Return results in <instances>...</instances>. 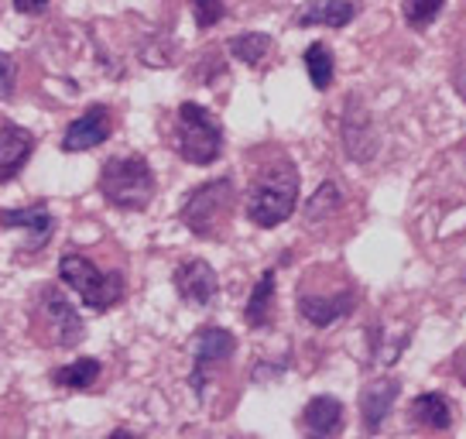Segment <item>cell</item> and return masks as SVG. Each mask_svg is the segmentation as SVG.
Wrapping results in <instances>:
<instances>
[{"mask_svg":"<svg viewBox=\"0 0 466 439\" xmlns=\"http://www.w3.org/2000/svg\"><path fill=\"white\" fill-rule=\"evenodd\" d=\"M100 192L116 209H145L155 199V172L141 155L110 158L100 168Z\"/></svg>","mask_w":466,"mask_h":439,"instance_id":"obj_2","label":"cell"},{"mask_svg":"<svg viewBox=\"0 0 466 439\" xmlns=\"http://www.w3.org/2000/svg\"><path fill=\"white\" fill-rule=\"evenodd\" d=\"M343 148L350 151V158L367 161L374 158L378 151V141H374V131H370V120H367L364 107L357 97L347 100V114H343Z\"/></svg>","mask_w":466,"mask_h":439,"instance_id":"obj_10","label":"cell"},{"mask_svg":"<svg viewBox=\"0 0 466 439\" xmlns=\"http://www.w3.org/2000/svg\"><path fill=\"white\" fill-rule=\"evenodd\" d=\"M336 206H339V186L336 182H322L319 192L309 199L306 206V220H312V223H319V220L333 217Z\"/></svg>","mask_w":466,"mask_h":439,"instance_id":"obj_22","label":"cell"},{"mask_svg":"<svg viewBox=\"0 0 466 439\" xmlns=\"http://www.w3.org/2000/svg\"><path fill=\"white\" fill-rule=\"evenodd\" d=\"M58 275L73 289L89 309L106 312L124 299V275L120 271H100L96 264L83 258V254H62L58 261Z\"/></svg>","mask_w":466,"mask_h":439,"instance_id":"obj_4","label":"cell"},{"mask_svg":"<svg viewBox=\"0 0 466 439\" xmlns=\"http://www.w3.org/2000/svg\"><path fill=\"white\" fill-rule=\"evenodd\" d=\"M35 330L45 343H56V347H76L86 337V326H83V316L73 309V302L58 292L56 285H45L38 289V299H35Z\"/></svg>","mask_w":466,"mask_h":439,"instance_id":"obj_5","label":"cell"},{"mask_svg":"<svg viewBox=\"0 0 466 439\" xmlns=\"http://www.w3.org/2000/svg\"><path fill=\"white\" fill-rule=\"evenodd\" d=\"M452 371H456V378L466 384V347L460 353H456V361H452Z\"/></svg>","mask_w":466,"mask_h":439,"instance_id":"obj_27","label":"cell"},{"mask_svg":"<svg viewBox=\"0 0 466 439\" xmlns=\"http://www.w3.org/2000/svg\"><path fill=\"white\" fill-rule=\"evenodd\" d=\"M0 227H25L31 230V248H38L42 240L52 234V217L45 206H31V209H0Z\"/></svg>","mask_w":466,"mask_h":439,"instance_id":"obj_17","label":"cell"},{"mask_svg":"<svg viewBox=\"0 0 466 439\" xmlns=\"http://www.w3.org/2000/svg\"><path fill=\"white\" fill-rule=\"evenodd\" d=\"M175 151L189 165H209L223 151V131L219 120L199 107V103H182L175 114Z\"/></svg>","mask_w":466,"mask_h":439,"instance_id":"obj_3","label":"cell"},{"mask_svg":"<svg viewBox=\"0 0 466 439\" xmlns=\"http://www.w3.org/2000/svg\"><path fill=\"white\" fill-rule=\"evenodd\" d=\"M299 203V172L291 161H271L264 165L248 186V220L264 230H271L278 223L291 217V209Z\"/></svg>","mask_w":466,"mask_h":439,"instance_id":"obj_1","label":"cell"},{"mask_svg":"<svg viewBox=\"0 0 466 439\" xmlns=\"http://www.w3.org/2000/svg\"><path fill=\"white\" fill-rule=\"evenodd\" d=\"M456 87H460V93L466 97V59H463V66H460V73H456Z\"/></svg>","mask_w":466,"mask_h":439,"instance_id":"obj_28","label":"cell"},{"mask_svg":"<svg viewBox=\"0 0 466 439\" xmlns=\"http://www.w3.org/2000/svg\"><path fill=\"white\" fill-rule=\"evenodd\" d=\"M302 425L316 436H336L343 429V405L329 395L312 398L306 405V415H302Z\"/></svg>","mask_w":466,"mask_h":439,"instance_id":"obj_15","label":"cell"},{"mask_svg":"<svg viewBox=\"0 0 466 439\" xmlns=\"http://www.w3.org/2000/svg\"><path fill=\"white\" fill-rule=\"evenodd\" d=\"M442 4L446 0H401V15L411 28H425V25H432L442 11Z\"/></svg>","mask_w":466,"mask_h":439,"instance_id":"obj_23","label":"cell"},{"mask_svg":"<svg viewBox=\"0 0 466 439\" xmlns=\"http://www.w3.org/2000/svg\"><path fill=\"white\" fill-rule=\"evenodd\" d=\"M233 213V182L230 179H213L182 206V223L189 227L196 237H223V227Z\"/></svg>","mask_w":466,"mask_h":439,"instance_id":"obj_6","label":"cell"},{"mask_svg":"<svg viewBox=\"0 0 466 439\" xmlns=\"http://www.w3.org/2000/svg\"><path fill=\"white\" fill-rule=\"evenodd\" d=\"M357 17V4L350 0H309L306 7L295 15V25L299 28H347L350 21Z\"/></svg>","mask_w":466,"mask_h":439,"instance_id":"obj_13","label":"cell"},{"mask_svg":"<svg viewBox=\"0 0 466 439\" xmlns=\"http://www.w3.org/2000/svg\"><path fill=\"white\" fill-rule=\"evenodd\" d=\"M353 309V292H339V295H302L299 299V312L306 316L312 326H329L339 316H347Z\"/></svg>","mask_w":466,"mask_h":439,"instance_id":"obj_14","label":"cell"},{"mask_svg":"<svg viewBox=\"0 0 466 439\" xmlns=\"http://www.w3.org/2000/svg\"><path fill=\"white\" fill-rule=\"evenodd\" d=\"M96 378H100V361H93V357H83V361H73V364L52 371V381H56L58 388H73V392L93 388Z\"/></svg>","mask_w":466,"mask_h":439,"instance_id":"obj_19","label":"cell"},{"mask_svg":"<svg viewBox=\"0 0 466 439\" xmlns=\"http://www.w3.org/2000/svg\"><path fill=\"white\" fill-rule=\"evenodd\" d=\"M11 89H15V62H11V56L0 52V100H7Z\"/></svg>","mask_w":466,"mask_h":439,"instance_id":"obj_25","label":"cell"},{"mask_svg":"<svg viewBox=\"0 0 466 439\" xmlns=\"http://www.w3.org/2000/svg\"><path fill=\"white\" fill-rule=\"evenodd\" d=\"M244 320L254 330H264L275 320V271H264L261 281L254 285V292L248 299V309H244Z\"/></svg>","mask_w":466,"mask_h":439,"instance_id":"obj_16","label":"cell"},{"mask_svg":"<svg viewBox=\"0 0 466 439\" xmlns=\"http://www.w3.org/2000/svg\"><path fill=\"white\" fill-rule=\"evenodd\" d=\"M227 48H230L233 59L248 62V66H261V62L268 59V52H271V38L261 35V31H250V35H237V38H230Z\"/></svg>","mask_w":466,"mask_h":439,"instance_id":"obj_20","label":"cell"},{"mask_svg":"<svg viewBox=\"0 0 466 439\" xmlns=\"http://www.w3.org/2000/svg\"><path fill=\"white\" fill-rule=\"evenodd\" d=\"M31 151H35L31 131L17 128V124H0V182H11L25 168Z\"/></svg>","mask_w":466,"mask_h":439,"instance_id":"obj_11","label":"cell"},{"mask_svg":"<svg viewBox=\"0 0 466 439\" xmlns=\"http://www.w3.org/2000/svg\"><path fill=\"white\" fill-rule=\"evenodd\" d=\"M237 351V340L230 330L223 326H203V333L196 337V367H192V388L196 395H203L206 378L217 371L219 364H227V357Z\"/></svg>","mask_w":466,"mask_h":439,"instance_id":"obj_7","label":"cell"},{"mask_svg":"<svg viewBox=\"0 0 466 439\" xmlns=\"http://www.w3.org/2000/svg\"><path fill=\"white\" fill-rule=\"evenodd\" d=\"M411 423L425 425V429H450L452 425V409L450 402L436 392H429V395H419L411 402Z\"/></svg>","mask_w":466,"mask_h":439,"instance_id":"obj_18","label":"cell"},{"mask_svg":"<svg viewBox=\"0 0 466 439\" xmlns=\"http://www.w3.org/2000/svg\"><path fill=\"white\" fill-rule=\"evenodd\" d=\"M223 15H227L223 0H192V17H196L199 28H213V25H219Z\"/></svg>","mask_w":466,"mask_h":439,"instance_id":"obj_24","label":"cell"},{"mask_svg":"<svg viewBox=\"0 0 466 439\" xmlns=\"http://www.w3.org/2000/svg\"><path fill=\"white\" fill-rule=\"evenodd\" d=\"M45 7H48V0H15L17 15H42Z\"/></svg>","mask_w":466,"mask_h":439,"instance_id":"obj_26","label":"cell"},{"mask_svg":"<svg viewBox=\"0 0 466 439\" xmlns=\"http://www.w3.org/2000/svg\"><path fill=\"white\" fill-rule=\"evenodd\" d=\"M175 289L178 295L189 302V306H209L213 299H217V271L209 268L206 261L199 258H192V261L178 264V271H175Z\"/></svg>","mask_w":466,"mask_h":439,"instance_id":"obj_9","label":"cell"},{"mask_svg":"<svg viewBox=\"0 0 466 439\" xmlns=\"http://www.w3.org/2000/svg\"><path fill=\"white\" fill-rule=\"evenodd\" d=\"M398 395H401V381H394V378H380L360 392V419H364L367 433H378L380 423H384V415L391 412Z\"/></svg>","mask_w":466,"mask_h":439,"instance_id":"obj_12","label":"cell"},{"mask_svg":"<svg viewBox=\"0 0 466 439\" xmlns=\"http://www.w3.org/2000/svg\"><path fill=\"white\" fill-rule=\"evenodd\" d=\"M306 69H309V79H312V87L319 89H329L333 83V56H329V48L322 42H312L306 48Z\"/></svg>","mask_w":466,"mask_h":439,"instance_id":"obj_21","label":"cell"},{"mask_svg":"<svg viewBox=\"0 0 466 439\" xmlns=\"http://www.w3.org/2000/svg\"><path fill=\"white\" fill-rule=\"evenodd\" d=\"M114 131V120H110V110L106 107H89L83 117H76L69 128H66V138H62V151H89V148L103 145Z\"/></svg>","mask_w":466,"mask_h":439,"instance_id":"obj_8","label":"cell"}]
</instances>
